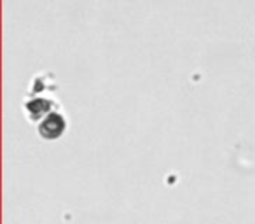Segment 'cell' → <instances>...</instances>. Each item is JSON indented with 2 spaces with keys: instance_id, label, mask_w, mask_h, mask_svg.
Here are the masks:
<instances>
[{
  "instance_id": "obj_1",
  "label": "cell",
  "mask_w": 255,
  "mask_h": 224,
  "mask_svg": "<svg viewBox=\"0 0 255 224\" xmlns=\"http://www.w3.org/2000/svg\"><path fill=\"white\" fill-rule=\"evenodd\" d=\"M58 103L51 98H44V96H30L28 100H25L23 103V109H25V114L30 121H40L47 114L54 112Z\"/></svg>"
},
{
  "instance_id": "obj_2",
  "label": "cell",
  "mask_w": 255,
  "mask_h": 224,
  "mask_svg": "<svg viewBox=\"0 0 255 224\" xmlns=\"http://www.w3.org/2000/svg\"><path fill=\"white\" fill-rule=\"evenodd\" d=\"M37 130H39V135L42 137L44 140H56V139H60L65 133V130H67V121H65L63 114H60V112L54 110V112L47 114L46 118L40 121Z\"/></svg>"
},
{
  "instance_id": "obj_3",
  "label": "cell",
  "mask_w": 255,
  "mask_h": 224,
  "mask_svg": "<svg viewBox=\"0 0 255 224\" xmlns=\"http://www.w3.org/2000/svg\"><path fill=\"white\" fill-rule=\"evenodd\" d=\"M47 79H51V74H44V75H37L32 82V93L33 95H40L42 91H46L47 88L49 89H56V82L51 81L47 82Z\"/></svg>"
}]
</instances>
